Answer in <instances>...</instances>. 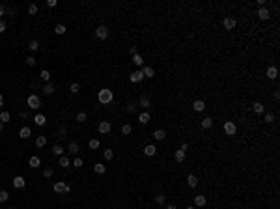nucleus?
Instances as JSON below:
<instances>
[{
	"instance_id": "1",
	"label": "nucleus",
	"mask_w": 280,
	"mask_h": 209,
	"mask_svg": "<svg viewBox=\"0 0 280 209\" xmlns=\"http://www.w3.org/2000/svg\"><path fill=\"white\" fill-rule=\"evenodd\" d=\"M112 97H114V95H112V92L105 88V90H99V95H97V99H99L101 104H108V103L112 101Z\"/></svg>"
},
{
	"instance_id": "2",
	"label": "nucleus",
	"mask_w": 280,
	"mask_h": 209,
	"mask_svg": "<svg viewBox=\"0 0 280 209\" xmlns=\"http://www.w3.org/2000/svg\"><path fill=\"white\" fill-rule=\"evenodd\" d=\"M26 104L30 108H34V110H38L39 107H41V99L36 95V93H32V95H28V99H26Z\"/></svg>"
},
{
	"instance_id": "3",
	"label": "nucleus",
	"mask_w": 280,
	"mask_h": 209,
	"mask_svg": "<svg viewBox=\"0 0 280 209\" xmlns=\"http://www.w3.org/2000/svg\"><path fill=\"white\" fill-rule=\"evenodd\" d=\"M52 189H54V192H64V194H67L69 191H71V189H69V185L62 183V181H58V183H54V187H52Z\"/></svg>"
},
{
	"instance_id": "4",
	"label": "nucleus",
	"mask_w": 280,
	"mask_h": 209,
	"mask_svg": "<svg viewBox=\"0 0 280 209\" xmlns=\"http://www.w3.org/2000/svg\"><path fill=\"white\" fill-rule=\"evenodd\" d=\"M95 36L99 38V39H107L108 38V28H107V26H99V28L95 30Z\"/></svg>"
},
{
	"instance_id": "5",
	"label": "nucleus",
	"mask_w": 280,
	"mask_h": 209,
	"mask_svg": "<svg viewBox=\"0 0 280 209\" xmlns=\"http://www.w3.org/2000/svg\"><path fill=\"white\" fill-rule=\"evenodd\" d=\"M224 131H226V135H235L237 127H235L234 121H226V123H224Z\"/></svg>"
},
{
	"instance_id": "6",
	"label": "nucleus",
	"mask_w": 280,
	"mask_h": 209,
	"mask_svg": "<svg viewBox=\"0 0 280 209\" xmlns=\"http://www.w3.org/2000/svg\"><path fill=\"white\" fill-rule=\"evenodd\" d=\"M222 24H224V28H226V30H234V28H235V19L226 17V19L222 21Z\"/></svg>"
},
{
	"instance_id": "7",
	"label": "nucleus",
	"mask_w": 280,
	"mask_h": 209,
	"mask_svg": "<svg viewBox=\"0 0 280 209\" xmlns=\"http://www.w3.org/2000/svg\"><path fill=\"white\" fill-rule=\"evenodd\" d=\"M144 79V75H142V69H140V71H135V73H131L129 75V80L131 82H140Z\"/></svg>"
},
{
	"instance_id": "8",
	"label": "nucleus",
	"mask_w": 280,
	"mask_h": 209,
	"mask_svg": "<svg viewBox=\"0 0 280 209\" xmlns=\"http://www.w3.org/2000/svg\"><path fill=\"white\" fill-rule=\"evenodd\" d=\"M24 185H26V181H24V177H21V176H17L15 179H13V187H15V189H24Z\"/></svg>"
},
{
	"instance_id": "9",
	"label": "nucleus",
	"mask_w": 280,
	"mask_h": 209,
	"mask_svg": "<svg viewBox=\"0 0 280 209\" xmlns=\"http://www.w3.org/2000/svg\"><path fill=\"white\" fill-rule=\"evenodd\" d=\"M41 92H43L45 95H52V93H54V86L51 84V82H45L43 88H41Z\"/></svg>"
},
{
	"instance_id": "10",
	"label": "nucleus",
	"mask_w": 280,
	"mask_h": 209,
	"mask_svg": "<svg viewBox=\"0 0 280 209\" xmlns=\"http://www.w3.org/2000/svg\"><path fill=\"white\" fill-rule=\"evenodd\" d=\"M99 133L101 135H108L110 133V123L108 121H101L99 123Z\"/></svg>"
},
{
	"instance_id": "11",
	"label": "nucleus",
	"mask_w": 280,
	"mask_h": 209,
	"mask_svg": "<svg viewBox=\"0 0 280 209\" xmlns=\"http://www.w3.org/2000/svg\"><path fill=\"white\" fill-rule=\"evenodd\" d=\"M155 153H157V148H155V146L148 144V146H146V148H144V155H148V157H153V155H155Z\"/></svg>"
},
{
	"instance_id": "12",
	"label": "nucleus",
	"mask_w": 280,
	"mask_h": 209,
	"mask_svg": "<svg viewBox=\"0 0 280 209\" xmlns=\"http://www.w3.org/2000/svg\"><path fill=\"white\" fill-rule=\"evenodd\" d=\"M138 104H140L142 108H150L151 101H150V97H148V95H142V97H140V101H138Z\"/></svg>"
},
{
	"instance_id": "13",
	"label": "nucleus",
	"mask_w": 280,
	"mask_h": 209,
	"mask_svg": "<svg viewBox=\"0 0 280 209\" xmlns=\"http://www.w3.org/2000/svg\"><path fill=\"white\" fill-rule=\"evenodd\" d=\"M187 183H189V187H192V189L198 185V179H196L194 174H189V176H187Z\"/></svg>"
},
{
	"instance_id": "14",
	"label": "nucleus",
	"mask_w": 280,
	"mask_h": 209,
	"mask_svg": "<svg viewBox=\"0 0 280 209\" xmlns=\"http://www.w3.org/2000/svg\"><path fill=\"white\" fill-rule=\"evenodd\" d=\"M258 15H260V19H263V21H265V19H269V17H271V13H269V10H267V8H263V6H262L260 11H258Z\"/></svg>"
},
{
	"instance_id": "15",
	"label": "nucleus",
	"mask_w": 280,
	"mask_h": 209,
	"mask_svg": "<svg viewBox=\"0 0 280 209\" xmlns=\"http://www.w3.org/2000/svg\"><path fill=\"white\" fill-rule=\"evenodd\" d=\"M206 196H202V194H198V196L194 198V205H198V207H202V205H206Z\"/></svg>"
},
{
	"instance_id": "16",
	"label": "nucleus",
	"mask_w": 280,
	"mask_h": 209,
	"mask_svg": "<svg viewBox=\"0 0 280 209\" xmlns=\"http://www.w3.org/2000/svg\"><path fill=\"white\" fill-rule=\"evenodd\" d=\"M192 107H194V110H196V112H202V110L206 108V103L198 99V101H194V104H192Z\"/></svg>"
},
{
	"instance_id": "17",
	"label": "nucleus",
	"mask_w": 280,
	"mask_h": 209,
	"mask_svg": "<svg viewBox=\"0 0 280 209\" xmlns=\"http://www.w3.org/2000/svg\"><path fill=\"white\" fill-rule=\"evenodd\" d=\"M52 153H54V155H58V157H62V155H64V148H62L60 144H54L52 146Z\"/></svg>"
},
{
	"instance_id": "18",
	"label": "nucleus",
	"mask_w": 280,
	"mask_h": 209,
	"mask_svg": "<svg viewBox=\"0 0 280 209\" xmlns=\"http://www.w3.org/2000/svg\"><path fill=\"white\" fill-rule=\"evenodd\" d=\"M30 135H32V131H30V127H23V129L19 131V136H21V138H28V136H30Z\"/></svg>"
},
{
	"instance_id": "19",
	"label": "nucleus",
	"mask_w": 280,
	"mask_h": 209,
	"mask_svg": "<svg viewBox=\"0 0 280 209\" xmlns=\"http://www.w3.org/2000/svg\"><path fill=\"white\" fill-rule=\"evenodd\" d=\"M28 164H30V168H38V166L41 164V161H39V157H30Z\"/></svg>"
},
{
	"instance_id": "20",
	"label": "nucleus",
	"mask_w": 280,
	"mask_h": 209,
	"mask_svg": "<svg viewBox=\"0 0 280 209\" xmlns=\"http://www.w3.org/2000/svg\"><path fill=\"white\" fill-rule=\"evenodd\" d=\"M276 73H278V71H276V67H275V65L267 67V77H269L271 80H273V79H276Z\"/></svg>"
},
{
	"instance_id": "21",
	"label": "nucleus",
	"mask_w": 280,
	"mask_h": 209,
	"mask_svg": "<svg viewBox=\"0 0 280 209\" xmlns=\"http://www.w3.org/2000/svg\"><path fill=\"white\" fill-rule=\"evenodd\" d=\"M34 121H36V125H39V127L47 123V120H45V116H43V114H38L36 118H34Z\"/></svg>"
},
{
	"instance_id": "22",
	"label": "nucleus",
	"mask_w": 280,
	"mask_h": 209,
	"mask_svg": "<svg viewBox=\"0 0 280 209\" xmlns=\"http://www.w3.org/2000/svg\"><path fill=\"white\" fill-rule=\"evenodd\" d=\"M174 157H176V161H178V163H183V161H185V151L178 149L176 153H174Z\"/></svg>"
},
{
	"instance_id": "23",
	"label": "nucleus",
	"mask_w": 280,
	"mask_h": 209,
	"mask_svg": "<svg viewBox=\"0 0 280 209\" xmlns=\"http://www.w3.org/2000/svg\"><path fill=\"white\" fill-rule=\"evenodd\" d=\"M164 136H166V135H164L163 129H157L155 133H153V138H155V140H164Z\"/></svg>"
},
{
	"instance_id": "24",
	"label": "nucleus",
	"mask_w": 280,
	"mask_h": 209,
	"mask_svg": "<svg viewBox=\"0 0 280 209\" xmlns=\"http://www.w3.org/2000/svg\"><path fill=\"white\" fill-rule=\"evenodd\" d=\"M45 144H47V138H45L43 135L36 138V146H38V148H45Z\"/></svg>"
},
{
	"instance_id": "25",
	"label": "nucleus",
	"mask_w": 280,
	"mask_h": 209,
	"mask_svg": "<svg viewBox=\"0 0 280 209\" xmlns=\"http://www.w3.org/2000/svg\"><path fill=\"white\" fill-rule=\"evenodd\" d=\"M67 151L73 153V155H75V153H79V144H77V142H71V144L67 146Z\"/></svg>"
},
{
	"instance_id": "26",
	"label": "nucleus",
	"mask_w": 280,
	"mask_h": 209,
	"mask_svg": "<svg viewBox=\"0 0 280 209\" xmlns=\"http://www.w3.org/2000/svg\"><path fill=\"white\" fill-rule=\"evenodd\" d=\"M58 164L62 166V168H67V166L71 164V161H69V159H67L66 155H62V157H60V163H58Z\"/></svg>"
},
{
	"instance_id": "27",
	"label": "nucleus",
	"mask_w": 280,
	"mask_h": 209,
	"mask_svg": "<svg viewBox=\"0 0 280 209\" xmlns=\"http://www.w3.org/2000/svg\"><path fill=\"white\" fill-rule=\"evenodd\" d=\"M138 121L140 123H150V114L148 112H142V114L138 116Z\"/></svg>"
},
{
	"instance_id": "28",
	"label": "nucleus",
	"mask_w": 280,
	"mask_h": 209,
	"mask_svg": "<svg viewBox=\"0 0 280 209\" xmlns=\"http://www.w3.org/2000/svg\"><path fill=\"white\" fill-rule=\"evenodd\" d=\"M211 125H213V120H211V118H204V120H202V127H204V129H209Z\"/></svg>"
},
{
	"instance_id": "29",
	"label": "nucleus",
	"mask_w": 280,
	"mask_h": 209,
	"mask_svg": "<svg viewBox=\"0 0 280 209\" xmlns=\"http://www.w3.org/2000/svg\"><path fill=\"white\" fill-rule=\"evenodd\" d=\"M94 170H95V174H105V172H107V166H105V164H95Z\"/></svg>"
},
{
	"instance_id": "30",
	"label": "nucleus",
	"mask_w": 280,
	"mask_h": 209,
	"mask_svg": "<svg viewBox=\"0 0 280 209\" xmlns=\"http://www.w3.org/2000/svg\"><path fill=\"white\" fill-rule=\"evenodd\" d=\"M142 75H144V77H150V79H151V77L155 75V71H153L151 67H144V69H142Z\"/></svg>"
},
{
	"instance_id": "31",
	"label": "nucleus",
	"mask_w": 280,
	"mask_h": 209,
	"mask_svg": "<svg viewBox=\"0 0 280 209\" xmlns=\"http://www.w3.org/2000/svg\"><path fill=\"white\" fill-rule=\"evenodd\" d=\"M252 108H254L256 114H262V112H263V104H262V103H254V104H252Z\"/></svg>"
},
{
	"instance_id": "32",
	"label": "nucleus",
	"mask_w": 280,
	"mask_h": 209,
	"mask_svg": "<svg viewBox=\"0 0 280 209\" xmlns=\"http://www.w3.org/2000/svg\"><path fill=\"white\" fill-rule=\"evenodd\" d=\"M54 32L58 34V36H62V34H66V26L64 24H56L54 26Z\"/></svg>"
},
{
	"instance_id": "33",
	"label": "nucleus",
	"mask_w": 280,
	"mask_h": 209,
	"mask_svg": "<svg viewBox=\"0 0 280 209\" xmlns=\"http://www.w3.org/2000/svg\"><path fill=\"white\" fill-rule=\"evenodd\" d=\"M79 90H80V84H79V82H73V84L69 86V92H71V93H79Z\"/></svg>"
},
{
	"instance_id": "34",
	"label": "nucleus",
	"mask_w": 280,
	"mask_h": 209,
	"mask_svg": "<svg viewBox=\"0 0 280 209\" xmlns=\"http://www.w3.org/2000/svg\"><path fill=\"white\" fill-rule=\"evenodd\" d=\"M10 118H11L10 112H0V121H2V123H8V121H10Z\"/></svg>"
},
{
	"instance_id": "35",
	"label": "nucleus",
	"mask_w": 280,
	"mask_h": 209,
	"mask_svg": "<svg viewBox=\"0 0 280 209\" xmlns=\"http://www.w3.org/2000/svg\"><path fill=\"white\" fill-rule=\"evenodd\" d=\"M39 77H41V79H43L45 82H49V80H51V73H49V71H47V69H43V71H41V73H39Z\"/></svg>"
},
{
	"instance_id": "36",
	"label": "nucleus",
	"mask_w": 280,
	"mask_h": 209,
	"mask_svg": "<svg viewBox=\"0 0 280 209\" xmlns=\"http://www.w3.org/2000/svg\"><path fill=\"white\" fill-rule=\"evenodd\" d=\"M86 120H88V116H86V112H79V114H77V121H79V123H84V121H86Z\"/></svg>"
},
{
	"instance_id": "37",
	"label": "nucleus",
	"mask_w": 280,
	"mask_h": 209,
	"mask_svg": "<svg viewBox=\"0 0 280 209\" xmlns=\"http://www.w3.org/2000/svg\"><path fill=\"white\" fill-rule=\"evenodd\" d=\"M28 49H30V51H38V49H39V43H38L36 39H32L30 43H28Z\"/></svg>"
},
{
	"instance_id": "38",
	"label": "nucleus",
	"mask_w": 280,
	"mask_h": 209,
	"mask_svg": "<svg viewBox=\"0 0 280 209\" xmlns=\"http://www.w3.org/2000/svg\"><path fill=\"white\" fill-rule=\"evenodd\" d=\"M133 62H135L136 65H142V64H144V58L140 56V54H135V56H133Z\"/></svg>"
},
{
	"instance_id": "39",
	"label": "nucleus",
	"mask_w": 280,
	"mask_h": 209,
	"mask_svg": "<svg viewBox=\"0 0 280 209\" xmlns=\"http://www.w3.org/2000/svg\"><path fill=\"white\" fill-rule=\"evenodd\" d=\"M105 159H107V161H112V159H114V151L112 149H105Z\"/></svg>"
},
{
	"instance_id": "40",
	"label": "nucleus",
	"mask_w": 280,
	"mask_h": 209,
	"mask_svg": "<svg viewBox=\"0 0 280 209\" xmlns=\"http://www.w3.org/2000/svg\"><path fill=\"white\" fill-rule=\"evenodd\" d=\"M131 131H133V127H131L129 123H125L123 127H122V133H123V135H131Z\"/></svg>"
},
{
	"instance_id": "41",
	"label": "nucleus",
	"mask_w": 280,
	"mask_h": 209,
	"mask_svg": "<svg viewBox=\"0 0 280 209\" xmlns=\"http://www.w3.org/2000/svg\"><path fill=\"white\" fill-rule=\"evenodd\" d=\"M10 198V194H8V191H0V204H2V202H6Z\"/></svg>"
},
{
	"instance_id": "42",
	"label": "nucleus",
	"mask_w": 280,
	"mask_h": 209,
	"mask_svg": "<svg viewBox=\"0 0 280 209\" xmlns=\"http://www.w3.org/2000/svg\"><path fill=\"white\" fill-rule=\"evenodd\" d=\"M58 135L60 136H66L67 135V127H66V125H60V127H58Z\"/></svg>"
},
{
	"instance_id": "43",
	"label": "nucleus",
	"mask_w": 280,
	"mask_h": 209,
	"mask_svg": "<svg viewBox=\"0 0 280 209\" xmlns=\"http://www.w3.org/2000/svg\"><path fill=\"white\" fill-rule=\"evenodd\" d=\"M88 146H90L92 149H97V148H99V140H95V138H94V140H90V142H88Z\"/></svg>"
},
{
	"instance_id": "44",
	"label": "nucleus",
	"mask_w": 280,
	"mask_h": 209,
	"mask_svg": "<svg viewBox=\"0 0 280 209\" xmlns=\"http://www.w3.org/2000/svg\"><path fill=\"white\" fill-rule=\"evenodd\" d=\"M28 13H30V15L38 13V6H36V4H30V6H28Z\"/></svg>"
},
{
	"instance_id": "45",
	"label": "nucleus",
	"mask_w": 280,
	"mask_h": 209,
	"mask_svg": "<svg viewBox=\"0 0 280 209\" xmlns=\"http://www.w3.org/2000/svg\"><path fill=\"white\" fill-rule=\"evenodd\" d=\"M135 107H136L135 103H127V107H125V110H127L129 114H133V112H135Z\"/></svg>"
},
{
	"instance_id": "46",
	"label": "nucleus",
	"mask_w": 280,
	"mask_h": 209,
	"mask_svg": "<svg viewBox=\"0 0 280 209\" xmlns=\"http://www.w3.org/2000/svg\"><path fill=\"white\" fill-rule=\"evenodd\" d=\"M36 62H38V60L34 58V56H28V58H26V65H30V67H32V65H36Z\"/></svg>"
},
{
	"instance_id": "47",
	"label": "nucleus",
	"mask_w": 280,
	"mask_h": 209,
	"mask_svg": "<svg viewBox=\"0 0 280 209\" xmlns=\"http://www.w3.org/2000/svg\"><path fill=\"white\" fill-rule=\"evenodd\" d=\"M263 120L267 121V123H273V121H275V114H271V112H269V114H265Z\"/></svg>"
},
{
	"instance_id": "48",
	"label": "nucleus",
	"mask_w": 280,
	"mask_h": 209,
	"mask_svg": "<svg viewBox=\"0 0 280 209\" xmlns=\"http://www.w3.org/2000/svg\"><path fill=\"white\" fill-rule=\"evenodd\" d=\"M164 200H166L164 194H157V196H155V202H157V204H164Z\"/></svg>"
},
{
	"instance_id": "49",
	"label": "nucleus",
	"mask_w": 280,
	"mask_h": 209,
	"mask_svg": "<svg viewBox=\"0 0 280 209\" xmlns=\"http://www.w3.org/2000/svg\"><path fill=\"white\" fill-rule=\"evenodd\" d=\"M71 164H73V166H75V168H80V166H82V164H84V161H82V159H75V161H73V163H71Z\"/></svg>"
},
{
	"instance_id": "50",
	"label": "nucleus",
	"mask_w": 280,
	"mask_h": 209,
	"mask_svg": "<svg viewBox=\"0 0 280 209\" xmlns=\"http://www.w3.org/2000/svg\"><path fill=\"white\" fill-rule=\"evenodd\" d=\"M52 176V168H45V172H43V177H51Z\"/></svg>"
},
{
	"instance_id": "51",
	"label": "nucleus",
	"mask_w": 280,
	"mask_h": 209,
	"mask_svg": "<svg viewBox=\"0 0 280 209\" xmlns=\"http://www.w3.org/2000/svg\"><path fill=\"white\" fill-rule=\"evenodd\" d=\"M4 30H6V23H4V21H2V19H0V34H2Z\"/></svg>"
},
{
	"instance_id": "52",
	"label": "nucleus",
	"mask_w": 280,
	"mask_h": 209,
	"mask_svg": "<svg viewBox=\"0 0 280 209\" xmlns=\"http://www.w3.org/2000/svg\"><path fill=\"white\" fill-rule=\"evenodd\" d=\"M56 4H58V2H56V0H49V2H47V6H51V8H54Z\"/></svg>"
},
{
	"instance_id": "53",
	"label": "nucleus",
	"mask_w": 280,
	"mask_h": 209,
	"mask_svg": "<svg viewBox=\"0 0 280 209\" xmlns=\"http://www.w3.org/2000/svg\"><path fill=\"white\" fill-rule=\"evenodd\" d=\"M187 149H189V144L183 142V144H181V151H187Z\"/></svg>"
},
{
	"instance_id": "54",
	"label": "nucleus",
	"mask_w": 280,
	"mask_h": 209,
	"mask_svg": "<svg viewBox=\"0 0 280 209\" xmlns=\"http://www.w3.org/2000/svg\"><path fill=\"white\" fill-rule=\"evenodd\" d=\"M4 13H6V8H4V6H0V19H2Z\"/></svg>"
},
{
	"instance_id": "55",
	"label": "nucleus",
	"mask_w": 280,
	"mask_h": 209,
	"mask_svg": "<svg viewBox=\"0 0 280 209\" xmlns=\"http://www.w3.org/2000/svg\"><path fill=\"white\" fill-rule=\"evenodd\" d=\"M129 52L133 54V56H135V54H136V47H131V49H129Z\"/></svg>"
},
{
	"instance_id": "56",
	"label": "nucleus",
	"mask_w": 280,
	"mask_h": 209,
	"mask_svg": "<svg viewBox=\"0 0 280 209\" xmlns=\"http://www.w3.org/2000/svg\"><path fill=\"white\" fill-rule=\"evenodd\" d=\"M4 104V97H2V93H0V107Z\"/></svg>"
},
{
	"instance_id": "57",
	"label": "nucleus",
	"mask_w": 280,
	"mask_h": 209,
	"mask_svg": "<svg viewBox=\"0 0 280 209\" xmlns=\"http://www.w3.org/2000/svg\"><path fill=\"white\" fill-rule=\"evenodd\" d=\"M164 209H176V205H172V204H170V205H166Z\"/></svg>"
},
{
	"instance_id": "58",
	"label": "nucleus",
	"mask_w": 280,
	"mask_h": 209,
	"mask_svg": "<svg viewBox=\"0 0 280 209\" xmlns=\"http://www.w3.org/2000/svg\"><path fill=\"white\" fill-rule=\"evenodd\" d=\"M2 131H4V123L0 121V133H2Z\"/></svg>"
},
{
	"instance_id": "59",
	"label": "nucleus",
	"mask_w": 280,
	"mask_h": 209,
	"mask_svg": "<svg viewBox=\"0 0 280 209\" xmlns=\"http://www.w3.org/2000/svg\"><path fill=\"white\" fill-rule=\"evenodd\" d=\"M187 209H194V205H189V207H187Z\"/></svg>"
},
{
	"instance_id": "60",
	"label": "nucleus",
	"mask_w": 280,
	"mask_h": 209,
	"mask_svg": "<svg viewBox=\"0 0 280 209\" xmlns=\"http://www.w3.org/2000/svg\"><path fill=\"white\" fill-rule=\"evenodd\" d=\"M8 209H15V207H8Z\"/></svg>"
}]
</instances>
